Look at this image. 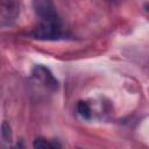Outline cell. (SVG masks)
<instances>
[{"instance_id":"6da1fadb","label":"cell","mask_w":149,"mask_h":149,"mask_svg":"<svg viewBox=\"0 0 149 149\" xmlns=\"http://www.w3.org/2000/svg\"><path fill=\"white\" fill-rule=\"evenodd\" d=\"M30 35L37 40H59L64 37L61 17L54 19H38L37 26L33 29Z\"/></svg>"},{"instance_id":"7a4b0ae2","label":"cell","mask_w":149,"mask_h":149,"mask_svg":"<svg viewBox=\"0 0 149 149\" xmlns=\"http://www.w3.org/2000/svg\"><path fill=\"white\" fill-rule=\"evenodd\" d=\"M33 78L42 83V85L50 90V91H57L58 90V80L55 78V76L51 73V71L43 66V65H36L33 69Z\"/></svg>"},{"instance_id":"3957f363","label":"cell","mask_w":149,"mask_h":149,"mask_svg":"<svg viewBox=\"0 0 149 149\" xmlns=\"http://www.w3.org/2000/svg\"><path fill=\"white\" fill-rule=\"evenodd\" d=\"M20 14V0H1V24H12Z\"/></svg>"},{"instance_id":"277c9868","label":"cell","mask_w":149,"mask_h":149,"mask_svg":"<svg viewBox=\"0 0 149 149\" xmlns=\"http://www.w3.org/2000/svg\"><path fill=\"white\" fill-rule=\"evenodd\" d=\"M34 10L38 19H52L59 17L56 7L51 0H34Z\"/></svg>"},{"instance_id":"5b68a950","label":"cell","mask_w":149,"mask_h":149,"mask_svg":"<svg viewBox=\"0 0 149 149\" xmlns=\"http://www.w3.org/2000/svg\"><path fill=\"white\" fill-rule=\"evenodd\" d=\"M77 112L78 114L85 119V120H90L91 119V115H92V112H91V107L87 102L85 101H79L77 104Z\"/></svg>"},{"instance_id":"8992f818","label":"cell","mask_w":149,"mask_h":149,"mask_svg":"<svg viewBox=\"0 0 149 149\" xmlns=\"http://www.w3.org/2000/svg\"><path fill=\"white\" fill-rule=\"evenodd\" d=\"M34 147L47 149V148H59L61 144L57 143V142H51L50 140H47V139H43V137H37L34 141Z\"/></svg>"},{"instance_id":"52a82bcc","label":"cell","mask_w":149,"mask_h":149,"mask_svg":"<svg viewBox=\"0 0 149 149\" xmlns=\"http://www.w3.org/2000/svg\"><path fill=\"white\" fill-rule=\"evenodd\" d=\"M1 136H2V140L3 141H10V139H12L10 126L6 121L2 122V126H1Z\"/></svg>"},{"instance_id":"ba28073f","label":"cell","mask_w":149,"mask_h":149,"mask_svg":"<svg viewBox=\"0 0 149 149\" xmlns=\"http://www.w3.org/2000/svg\"><path fill=\"white\" fill-rule=\"evenodd\" d=\"M120 1H121V0H109V2H111V3H114V5H118Z\"/></svg>"},{"instance_id":"9c48e42d","label":"cell","mask_w":149,"mask_h":149,"mask_svg":"<svg viewBox=\"0 0 149 149\" xmlns=\"http://www.w3.org/2000/svg\"><path fill=\"white\" fill-rule=\"evenodd\" d=\"M146 10L149 13V3H146Z\"/></svg>"}]
</instances>
